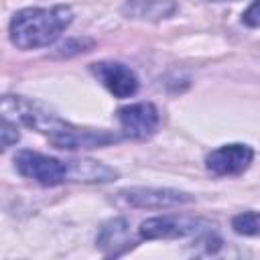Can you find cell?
Instances as JSON below:
<instances>
[{
  "mask_svg": "<svg viewBox=\"0 0 260 260\" xmlns=\"http://www.w3.org/2000/svg\"><path fill=\"white\" fill-rule=\"evenodd\" d=\"M2 116L14 124H24L49 138V142L57 148H95L106 146L118 140L116 134L108 130H89L77 128L57 114L47 110L43 104L26 100L22 95H4L2 98Z\"/></svg>",
  "mask_w": 260,
  "mask_h": 260,
  "instance_id": "cell-1",
  "label": "cell"
},
{
  "mask_svg": "<svg viewBox=\"0 0 260 260\" xmlns=\"http://www.w3.org/2000/svg\"><path fill=\"white\" fill-rule=\"evenodd\" d=\"M73 12L69 6L24 8L10 20V41L18 49H39L57 41V37L71 24Z\"/></svg>",
  "mask_w": 260,
  "mask_h": 260,
  "instance_id": "cell-2",
  "label": "cell"
},
{
  "mask_svg": "<svg viewBox=\"0 0 260 260\" xmlns=\"http://www.w3.org/2000/svg\"><path fill=\"white\" fill-rule=\"evenodd\" d=\"M14 167L22 177L32 179L43 187H55L63 183L69 175V169L65 162L35 150H20L14 156Z\"/></svg>",
  "mask_w": 260,
  "mask_h": 260,
  "instance_id": "cell-3",
  "label": "cell"
},
{
  "mask_svg": "<svg viewBox=\"0 0 260 260\" xmlns=\"http://www.w3.org/2000/svg\"><path fill=\"white\" fill-rule=\"evenodd\" d=\"M116 116H118L124 136L134 138V140H144L152 136L158 126V112L150 102L122 106L116 112Z\"/></svg>",
  "mask_w": 260,
  "mask_h": 260,
  "instance_id": "cell-4",
  "label": "cell"
},
{
  "mask_svg": "<svg viewBox=\"0 0 260 260\" xmlns=\"http://www.w3.org/2000/svg\"><path fill=\"white\" fill-rule=\"evenodd\" d=\"M120 197L140 209H162V207H177L193 201V195L177 189H154V187H132L120 193Z\"/></svg>",
  "mask_w": 260,
  "mask_h": 260,
  "instance_id": "cell-5",
  "label": "cell"
},
{
  "mask_svg": "<svg viewBox=\"0 0 260 260\" xmlns=\"http://www.w3.org/2000/svg\"><path fill=\"white\" fill-rule=\"evenodd\" d=\"M201 225H203L201 219L165 215V217H150L142 221L138 228V234L142 240H171V238H185V236L197 234Z\"/></svg>",
  "mask_w": 260,
  "mask_h": 260,
  "instance_id": "cell-6",
  "label": "cell"
},
{
  "mask_svg": "<svg viewBox=\"0 0 260 260\" xmlns=\"http://www.w3.org/2000/svg\"><path fill=\"white\" fill-rule=\"evenodd\" d=\"M252 148L248 144H225L215 150H211L205 156V167L221 177L228 175H240L244 173L252 162Z\"/></svg>",
  "mask_w": 260,
  "mask_h": 260,
  "instance_id": "cell-7",
  "label": "cell"
},
{
  "mask_svg": "<svg viewBox=\"0 0 260 260\" xmlns=\"http://www.w3.org/2000/svg\"><path fill=\"white\" fill-rule=\"evenodd\" d=\"M93 75L116 98H130L138 91V79L130 67L118 61H100L91 65Z\"/></svg>",
  "mask_w": 260,
  "mask_h": 260,
  "instance_id": "cell-8",
  "label": "cell"
},
{
  "mask_svg": "<svg viewBox=\"0 0 260 260\" xmlns=\"http://www.w3.org/2000/svg\"><path fill=\"white\" fill-rule=\"evenodd\" d=\"M134 246V238L130 234V223L124 217L110 219L102 225L98 234V248L104 256H120Z\"/></svg>",
  "mask_w": 260,
  "mask_h": 260,
  "instance_id": "cell-9",
  "label": "cell"
},
{
  "mask_svg": "<svg viewBox=\"0 0 260 260\" xmlns=\"http://www.w3.org/2000/svg\"><path fill=\"white\" fill-rule=\"evenodd\" d=\"M177 10L175 0H126L122 6L124 16L140 20H162Z\"/></svg>",
  "mask_w": 260,
  "mask_h": 260,
  "instance_id": "cell-10",
  "label": "cell"
},
{
  "mask_svg": "<svg viewBox=\"0 0 260 260\" xmlns=\"http://www.w3.org/2000/svg\"><path fill=\"white\" fill-rule=\"evenodd\" d=\"M232 228L240 236H260V213L246 211L232 219Z\"/></svg>",
  "mask_w": 260,
  "mask_h": 260,
  "instance_id": "cell-11",
  "label": "cell"
},
{
  "mask_svg": "<svg viewBox=\"0 0 260 260\" xmlns=\"http://www.w3.org/2000/svg\"><path fill=\"white\" fill-rule=\"evenodd\" d=\"M16 140H18V130H16V124L4 118V122H2V148L12 146Z\"/></svg>",
  "mask_w": 260,
  "mask_h": 260,
  "instance_id": "cell-12",
  "label": "cell"
},
{
  "mask_svg": "<svg viewBox=\"0 0 260 260\" xmlns=\"http://www.w3.org/2000/svg\"><path fill=\"white\" fill-rule=\"evenodd\" d=\"M242 22L246 26H260V0H254L246 12L242 14Z\"/></svg>",
  "mask_w": 260,
  "mask_h": 260,
  "instance_id": "cell-13",
  "label": "cell"
},
{
  "mask_svg": "<svg viewBox=\"0 0 260 260\" xmlns=\"http://www.w3.org/2000/svg\"><path fill=\"white\" fill-rule=\"evenodd\" d=\"M209 2H225V0H209Z\"/></svg>",
  "mask_w": 260,
  "mask_h": 260,
  "instance_id": "cell-14",
  "label": "cell"
}]
</instances>
